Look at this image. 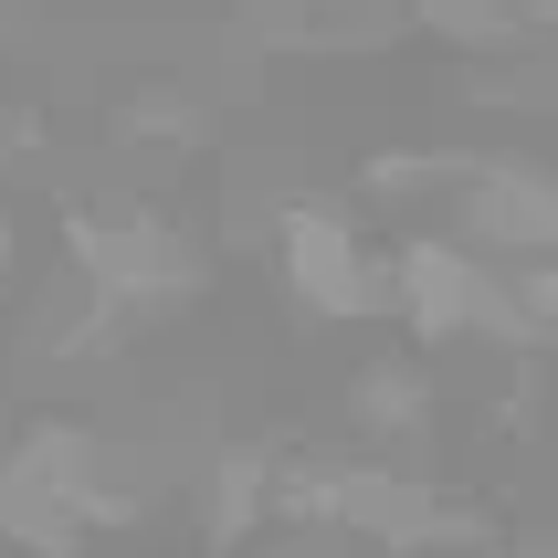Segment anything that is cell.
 I'll use <instances>...</instances> for the list:
<instances>
[{
    "instance_id": "cell-1",
    "label": "cell",
    "mask_w": 558,
    "mask_h": 558,
    "mask_svg": "<svg viewBox=\"0 0 558 558\" xmlns=\"http://www.w3.org/2000/svg\"><path fill=\"white\" fill-rule=\"evenodd\" d=\"M379 264H390V316H401V338L422 348V359H442V348H506V359H548V338L517 316L506 275H496L474 243H453L442 221H433V232H401Z\"/></svg>"
},
{
    "instance_id": "cell-2",
    "label": "cell",
    "mask_w": 558,
    "mask_h": 558,
    "mask_svg": "<svg viewBox=\"0 0 558 558\" xmlns=\"http://www.w3.org/2000/svg\"><path fill=\"white\" fill-rule=\"evenodd\" d=\"M63 243H74V295H95L126 338L158 327V316H180L190 295L211 284L201 243H190L169 211H148V201H126V211H74Z\"/></svg>"
},
{
    "instance_id": "cell-3",
    "label": "cell",
    "mask_w": 558,
    "mask_h": 558,
    "mask_svg": "<svg viewBox=\"0 0 558 558\" xmlns=\"http://www.w3.org/2000/svg\"><path fill=\"white\" fill-rule=\"evenodd\" d=\"M275 284H284V306L316 316V327H369V316H390V264L369 253V232L338 201H284L275 211Z\"/></svg>"
},
{
    "instance_id": "cell-4",
    "label": "cell",
    "mask_w": 558,
    "mask_h": 558,
    "mask_svg": "<svg viewBox=\"0 0 558 558\" xmlns=\"http://www.w3.org/2000/svg\"><path fill=\"white\" fill-rule=\"evenodd\" d=\"M442 232L453 243H474L485 264H506V253H558V180H548V158L527 148H496V158H474L442 180Z\"/></svg>"
},
{
    "instance_id": "cell-5",
    "label": "cell",
    "mask_w": 558,
    "mask_h": 558,
    "mask_svg": "<svg viewBox=\"0 0 558 558\" xmlns=\"http://www.w3.org/2000/svg\"><path fill=\"white\" fill-rule=\"evenodd\" d=\"M348 422L369 433V453H411V442L433 433L442 401H433L422 348H411V359H359V369H348Z\"/></svg>"
},
{
    "instance_id": "cell-6",
    "label": "cell",
    "mask_w": 558,
    "mask_h": 558,
    "mask_svg": "<svg viewBox=\"0 0 558 558\" xmlns=\"http://www.w3.org/2000/svg\"><path fill=\"white\" fill-rule=\"evenodd\" d=\"M201 506H211V548H243L253 527H275V453L232 442L211 464V485H201Z\"/></svg>"
}]
</instances>
